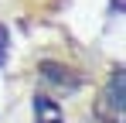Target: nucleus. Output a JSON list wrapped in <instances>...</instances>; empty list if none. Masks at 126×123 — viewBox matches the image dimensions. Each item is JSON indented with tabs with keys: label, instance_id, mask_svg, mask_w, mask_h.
<instances>
[{
	"label": "nucleus",
	"instance_id": "obj_3",
	"mask_svg": "<svg viewBox=\"0 0 126 123\" xmlns=\"http://www.w3.org/2000/svg\"><path fill=\"white\" fill-rule=\"evenodd\" d=\"M41 75L51 82H68V89H79V75L72 72V68H65V65H55V62H44L41 65Z\"/></svg>",
	"mask_w": 126,
	"mask_h": 123
},
{
	"label": "nucleus",
	"instance_id": "obj_2",
	"mask_svg": "<svg viewBox=\"0 0 126 123\" xmlns=\"http://www.w3.org/2000/svg\"><path fill=\"white\" fill-rule=\"evenodd\" d=\"M34 120L38 123H65V116H62L58 102H51L48 96H38L34 99Z\"/></svg>",
	"mask_w": 126,
	"mask_h": 123
},
{
	"label": "nucleus",
	"instance_id": "obj_4",
	"mask_svg": "<svg viewBox=\"0 0 126 123\" xmlns=\"http://www.w3.org/2000/svg\"><path fill=\"white\" fill-rule=\"evenodd\" d=\"M7 62V27L0 24V65Z\"/></svg>",
	"mask_w": 126,
	"mask_h": 123
},
{
	"label": "nucleus",
	"instance_id": "obj_1",
	"mask_svg": "<svg viewBox=\"0 0 126 123\" xmlns=\"http://www.w3.org/2000/svg\"><path fill=\"white\" fill-rule=\"evenodd\" d=\"M123 85H126V72L116 68L112 79L106 82V89H102V99H99V116L106 123H119L123 120Z\"/></svg>",
	"mask_w": 126,
	"mask_h": 123
}]
</instances>
